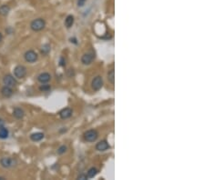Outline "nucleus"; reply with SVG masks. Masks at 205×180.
Segmentation results:
<instances>
[{
  "label": "nucleus",
  "mask_w": 205,
  "mask_h": 180,
  "mask_svg": "<svg viewBox=\"0 0 205 180\" xmlns=\"http://www.w3.org/2000/svg\"><path fill=\"white\" fill-rule=\"evenodd\" d=\"M45 26H46V22L43 18L34 19L30 24V28L35 32L41 31V30H43L44 28H45Z\"/></svg>",
  "instance_id": "obj_1"
},
{
  "label": "nucleus",
  "mask_w": 205,
  "mask_h": 180,
  "mask_svg": "<svg viewBox=\"0 0 205 180\" xmlns=\"http://www.w3.org/2000/svg\"><path fill=\"white\" fill-rule=\"evenodd\" d=\"M98 138V133L95 129H90L84 134V139L87 142H94Z\"/></svg>",
  "instance_id": "obj_2"
},
{
  "label": "nucleus",
  "mask_w": 205,
  "mask_h": 180,
  "mask_svg": "<svg viewBox=\"0 0 205 180\" xmlns=\"http://www.w3.org/2000/svg\"><path fill=\"white\" fill-rule=\"evenodd\" d=\"M14 75H15V77H16L17 78H24L26 77V68L24 67V66H17L16 67L14 68Z\"/></svg>",
  "instance_id": "obj_3"
},
{
  "label": "nucleus",
  "mask_w": 205,
  "mask_h": 180,
  "mask_svg": "<svg viewBox=\"0 0 205 180\" xmlns=\"http://www.w3.org/2000/svg\"><path fill=\"white\" fill-rule=\"evenodd\" d=\"M24 57H25V60L26 62L28 63H34L36 62L37 60V54L34 51V50H28L25 53L24 55Z\"/></svg>",
  "instance_id": "obj_4"
},
{
  "label": "nucleus",
  "mask_w": 205,
  "mask_h": 180,
  "mask_svg": "<svg viewBox=\"0 0 205 180\" xmlns=\"http://www.w3.org/2000/svg\"><path fill=\"white\" fill-rule=\"evenodd\" d=\"M0 164L5 168H10L16 165V160L11 157H3L0 160Z\"/></svg>",
  "instance_id": "obj_5"
},
{
  "label": "nucleus",
  "mask_w": 205,
  "mask_h": 180,
  "mask_svg": "<svg viewBox=\"0 0 205 180\" xmlns=\"http://www.w3.org/2000/svg\"><path fill=\"white\" fill-rule=\"evenodd\" d=\"M3 82H4L5 86H10V87L16 86L17 84H18L16 78H15L13 76H11V75H6V76L4 77V78H3Z\"/></svg>",
  "instance_id": "obj_6"
},
{
  "label": "nucleus",
  "mask_w": 205,
  "mask_h": 180,
  "mask_svg": "<svg viewBox=\"0 0 205 180\" xmlns=\"http://www.w3.org/2000/svg\"><path fill=\"white\" fill-rule=\"evenodd\" d=\"M102 86H103V79H102V78L99 77V76L96 77L91 82V86H92V88L95 90V91L99 90L102 87Z\"/></svg>",
  "instance_id": "obj_7"
},
{
  "label": "nucleus",
  "mask_w": 205,
  "mask_h": 180,
  "mask_svg": "<svg viewBox=\"0 0 205 180\" xmlns=\"http://www.w3.org/2000/svg\"><path fill=\"white\" fill-rule=\"evenodd\" d=\"M109 148H110V146L109 145V143L106 140H101L98 143H97V145H96V149L99 152L106 151V150H108Z\"/></svg>",
  "instance_id": "obj_8"
},
{
  "label": "nucleus",
  "mask_w": 205,
  "mask_h": 180,
  "mask_svg": "<svg viewBox=\"0 0 205 180\" xmlns=\"http://www.w3.org/2000/svg\"><path fill=\"white\" fill-rule=\"evenodd\" d=\"M93 59H94V55L93 54H91V53H86L81 57V62L84 65H90V64L92 63Z\"/></svg>",
  "instance_id": "obj_9"
},
{
  "label": "nucleus",
  "mask_w": 205,
  "mask_h": 180,
  "mask_svg": "<svg viewBox=\"0 0 205 180\" xmlns=\"http://www.w3.org/2000/svg\"><path fill=\"white\" fill-rule=\"evenodd\" d=\"M50 79H51V75L49 73H47V72L40 74L39 76L37 77V80L41 84H46V83L49 82Z\"/></svg>",
  "instance_id": "obj_10"
},
{
  "label": "nucleus",
  "mask_w": 205,
  "mask_h": 180,
  "mask_svg": "<svg viewBox=\"0 0 205 180\" xmlns=\"http://www.w3.org/2000/svg\"><path fill=\"white\" fill-rule=\"evenodd\" d=\"M71 116H72V109L69 108H66L62 109V110L60 112V116L62 119H68V118H69Z\"/></svg>",
  "instance_id": "obj_11"
},
{
  "label": "nucleus",
  "mask_w": 205,
  "mask_h": 180,
  "mask_svg": "<svg viewBox=\"0 0 205 180\" xmlns=\"http://www.w3.org/2000/svg\"><path fill=\"white\" fill-rule=\"evenodd\" d=\"M1 94H2V96L5 97H10L13 95L12 87L5 86L2 87V89H1Z\"/></svg>",
  "instance_id": "obj_12"
},
{
  "label": "nucleus",
  "mask_w": 205,
  "mask_h": 180,
  "mask_svg": "<svg viewBox=\"0 0 205 180\" xmlns=\"http://www.w3.org/2000/svg\"><path fill=\"white\" fill-rule=\"evenodd\" d=\"M44 134L41 133V132H37V133H34L32 134L30 136V139L34 142H37V141H40L44 138Z\"/></svg>",
  "instance_id": "obj_13"
},
{
  "label": "nucleus",
  "mask_w": 205,
  "mask_h": 180,
  "mask_svg": "<svg viewBox=\"0 0 205 180\" xmlns=\"http://www.w3.org/2000/svg\"><path fill=\"white\" fill-rule=\"evenodd\" d=\"M13 115H14V116L16 117V118L21 119V118L24 117L25 112H24L23 109H21V108H16L14 109V111H13Z\"/></svg>",
  "instance_id": "obj_14"
},
{
  "label": "nucleus",
  "mask_w": 205,
  "mask_h": 180,
  "mask_svg": "<svg viewBox=\"0 0 205 180\" xmlns=\"http://www.w3.org/2000/svg\"><path fill=\"white\" fill-rule=\"evenodd\" d=\"M9 12H10V7L9 6L3 5V6L0 7V15H1V16L6 17L9 14Z\"/></svg>",
  "instance_id": "obj_15"
},
{
  "label": "nucleus",
  "mask_w": 205,
  "mask_h": 180,
  "mask_svg": "<svg viewBox=\"0 0 205 180\" xmlns=\"http://www.w3.org/2000/svg\"><path fill=\"white\" fill-rule=\"evenodd\" d=\"M73 24H74V17L69 15L65 19V26H67V28H70L73 26Z\"/></svg>",
  "instance_id": "obj_16"
},
{
  "label": "nucleus",
  "mask_w": 205,
  "mask_h": 180,
  "mask_svg": "<svg viewBox=\"0 0 205 180\" xmlns=\"http://www.w3.org/2000/svg\"><path fill=\"white\" fill-rule=\"evenodd\" d=\"M8 135H9V132H8L7 128H6L5 127H3L2 128H0V138L6 139V138H7Z\"/></svg>",
  "instance_id": "obj_17"
},
{
  "label": "nucleus",
  "mask_w": 205,
  "mask_h": 180,
  "mask_svg": "<svg viewBox=\"0 0 205 180\" xmlns=\"http://www.w3.org/2000/svg\"><path fill=\"white\" fill-rule=\"evenodd\" d=\"M97 174H98V169L96 168H91L87 172V178H93L96 176Z\"/></svg>",
  "instance_id": "obj_18"
},
{
  "label": "nucleus",
  "mask_w": 205,
  "mask_h": 180,
  "mask_svg": "<svg viewBox=\"0 0 205 180\" xmlns=\"http://www.w3.org/2000/svg\"><path fill=\"white\" fill-rule=\"evenodd\" d=\"M108 79L112 85H114V83H115V71H114V69H111L108 73Z\"/></svg>",
  "instance_id": "obj_19"
},
{
  "label": "nucleus",
  "mask_w": 205,
  "mask_h": 180,
  "mask_svg": "<svg viewBox=\"0 0 205 180\" xmlns=\"http://www.w3.org/2000/svg\"><path fill=\"white\" fill-rule=\"evenodd\" d=\"M50 52V46L48 44L44 45V46L41 48V54L42 55H48Z\"/></svg>",
  "instance_id": "obj_20"
},
{
  "label": "nucleus",
  "mask_w": 205,
  "mask_h": 180,
  "mask_svg": "<svg viewBox=\"0 0 205 180\" xmlns=\"http://www.w3.org/2000/svg\"><path fill=\"white\" fill-rule=\"evenodd\" d=\"M50 88H51L50 85H48L47 83H46V84L41 85V86H40V87H39L40 91H43V92H48V91H49Z\"/></svg>",
  "instance_id": "obj_21"
},
{
  "label": "nucleus",
  "mask_w": 205,
  "mask_h": 180,
  "mask_svg": "<svg viewBox=\"0 0 205 180\" xmlns=\"http://www.w3.org/2000/svg\"><path fill=\"white\" fill-rule=\"evenodd\" d=\"M67 149H68V147H67L65 145L60 146V147H58V149H57V154H58V155H62V154H64V153L67 151Z\"/></svg>",
  "instance_id": "obj_22"
},
{
  "label": "nucleus",
  "mask_w": 205,
  "mask_h": 180,
  "mask_svg": "<svg viewBox=\"0 0 205 180\" xmlns=\"http://www.w3.org/2000/svg\"><path fill=\"white\" fill-rule=\"evenodd\" d=\"M65 65H66V60H65V58L62 56V57H60V66L65 67Z\"/></svg>",
  "instance_id": "obj_23"
},
{
  "label": "nucleus",
  "mask_w": 205,
  "mask_h": 180,
  "mask_svg": "<svg viewBox=\"0 0 205 180\" xmlns=\"http://www.w3.org/2000/svg\"><path fill=\"white\" fill-rule=\"evenodd\" d=\"M87 0H78V6L79 7H83L85 5Z\"/></svg>",
  "instance_id": "obj_24"
},
{
  "label": "nucleus",
  "mask_w": 205,
  "mask_h": 180,
  "mask_svg": "<svg viewBox=\"0 0 205 180\" xmlns=\"http://www.w3.org/2000/svg\"><path fill=\"white\" fill-rule=\"evenodd\" d=\"M79 179H81V180H85V179H87V175H84V174H81V175H79V177H78Z\"/></svg>",
  "instance_id": "obj_25"
},
{
  "label": "nucleus",
  "mask_w": 205,
  "mask_h": 180,
  "mask_svg": "<svg viewBox=\"0 0 205 180\" xmlns=\"http://www.w3.org/2000/svg\"><path fill=\"white\" fill-rule=\"evenodd\" d=\"M3 127H5V121L3 119L0 118V128H2Z\"/></svg>",
  "instance_id": "obj_26"
},
{
  "label": "nucleus",
  "mask_w": 205,
  "mask_h": 180,
  "mask_svg": "<svg viewBox=\"0 0 205 180\" xmlns=\"http://www.w3.org/2000/svg\"><path fill=\"white\" fill-rule=\"evenodd\" d=\"M70 42H71V43L73 42V43H75V44H77V40H76L75 38H73V39H72V38H70Z\"/></svg>",
  "instance_id": "obj_27"
},
{
  "label": "nucleus",
  "mask_w": 205,
  "mask_h": 180,
  "mask_svg": "<svg viewBox=\"0 0 205 180\" xmlns=\"http://www.w3.org/2000/svg\"><path fill=\"white\" fill-rule=\"evenodd\" d=\"M3 39V36H2V34L1 33H0V41H1Z\"/></svg>",
  "instance_id": "obj_28"
},
{
  "label": "nucleus",
  "mask_w": 205,
  "mask_h": 180,
  "mask_svg": "<svg viewBox=\"0 0 205 180\" xmlns=\"http://www.w3.org/2000/svg\"><path fill=\"white\" fill-rule=\"evenodd\" d=\"M3 179H5L4 177H2V176H0V180H3Z\"/></svg>",
  "instance_id": "obj_29"
}]
</instances>
